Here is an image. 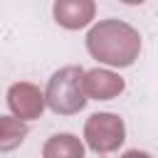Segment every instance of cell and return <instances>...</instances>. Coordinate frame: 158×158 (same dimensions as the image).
Wrapping results in <instances>:
<instances>
[{
  "label": "cell",
  "instance_id": "6da1fadb",
  "mask_svg": "<svg viewBox=\"0 0 158 158\" xmlns=\"http://www.w3.org/2000/svg\"><path fill=\"white\" fill-rule=\"evenodd\" d=\"M121 158H151L146 151H128V153H123Z\"/></svg>",
  "mask_w": 158,
  "mask_h": 158
}]
</instances>
